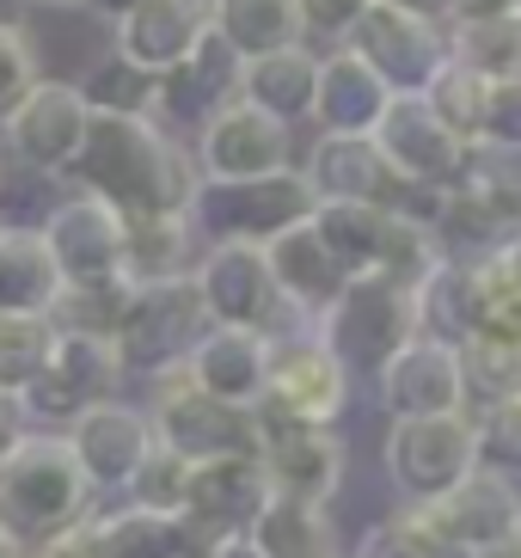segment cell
Segmentation results:
<instances>
[{"label": "cell", "mask_w": 521, "mask_h": 558, "mask_svg": "<svg viewBox=\"0 0 521 558\" xmlns=\"http://www.w3.org/2000/svg\"><path fill=\"white\" fill-rule=\"evenodd\" d=\"M368 142L405 184H441L448 191L460 179V160H467V142L441 130V117L424 105V93H392L380 123L368 130Z\"/></svg>", "instance_id": "obj_18"}, {"label": "cell", "mask_w": 521, "mask_h": 558, "mask_svg": "<svg viewBox=\"0 0 521 558\" xmlns=\"http://www.w3.org/2000/svg\"><path fill=\"white\" fill-rule=\"evenodd\" d=\"M448 62L473 68L478 81H509V74H521V13L478 19V25H448Z\"/></svg>", "instance_id": "obj_34"}, {"label": "cell", "mask_w": 521, "mask_h": 558, "mask_svg": "<svg viewBox=\"0 0 521 558\" xmlns=\"http://www.w3.org/2000/svg\"><path fill=\"white\" fill-rule=\"evenodd\" d=\"M313 86H319V56H313L307 44L270 50V56L240 68V99L252 105V111L289 123V130L313 111Z\"/></svg>", "instance_id": "obj_27"}, {"label": "cell", "mask_w": 521, "mask_h": 558, "mask_svg": "<svg viewBox=\"0 0 521 558\" xmlns=\"http://www.w3.org/2000/svg\"><path fill=\"white\" fill-rule=\"evenodd\" d=\"M81 86L86 111L98 117H154V74H142V68H130L123 56H105V62H93V74Z\"/></svg>", "instance_id": "obj_36"}, {"label": "cell", "mask_w": 521, "mask_h": 558, "mask_svg": "<svg viewBox=\"0 0 521 558\" xmlns=\"http://www.w3.org/2000/svg\"><path fill=\"white\" fill-rule=\"evenodd\" d=\"M424 522L436 527V541L455 558H497L516 546L521 534V485L504 473H467L455 492H441L436 504H417Z\"/></svg>", "instance_id": "obj_12"}, {"label": "cell", "mask_w": 521, "mask_h": 558, "mask_svg": "<svg viewBox=\"0 0 521 558\" xmlns=\"http://www.w3.org/2000/svg\"><path fill=\"white\" fill-rule=\"evenodd\" d=\"M270 504V478L252 454H228V460H196L191 466V492H184V522L203 541H228L245 534L252 515Z\"/></svg>", "instance_id": "obj_21"}, {"label": "cell", "mask_w": 521, "mask_h": 558, "mask_svg": "<svg viewBox=\"0 0 521 558\" xmlns=\"http://www.w3.org/2000/svg\"><path fill=\"white\" fill-rule=\"evenodd\" d=\"M301 179L313 184L319 203H375V209H392L399 191H405V179L380 160L368 135H319Z\"/></svg>", "instance_id": "obj_23"}, {"label": "cell", "mask_w": 521, "mask_h": 558, "mask_svg": "<svg viewBox=\"0 0 521 558\" xmlns=\"http://www.w3.org/2000/svg\"><path fill=\"white\" fill-rule=\"evenodd\" d=\"M209 331L203 319V301H196L191 277L179 282H142L123 307L111 331V356L123 368V380H160L172 368H184V356L196 350V338Z\"/></svg>", "instance_id": "obj_4"}, {"label": "cell", "mask_w": 521, "mask_h": 558, "mask_svg": "<svg viewBox=\"0 0 521 558\" xmlns=\"http://www.w3.org/2000/svg\"><path fill=\"white\" fill-rule=\"evenodd\" d=\"M44 81L37 74V50H32V32H0V123L13 117V105Z\"/></svg>", "instance_id": "obj_44"}, {"label": "cell", "mask_w": 521, "mask_h": 558, "mask_svg": "<svg viewBox=\"0 0 521 558\" xmlns=\"http://www.w3.org/2000/svg\"><path fill=\"white\" fill-rule=\"evenodd\" d=\"M497 558H509V553H497Z\"/></svg>", "instance_id": "obj_59"}, {"label": "cell", "mask_w": 521, "mask_h": 558, "mask_svg": "<svg viewBox=\"0 0 521 558\" xmlns=\"http://www.w3.org/2000/svg\"><path fill=\"white\" fill-rule=\"evenodd\" d=\"M81 7H86V13H98V19H111V25H117V19L130 13V7H142V0H81Z\"/></svg>", "instance_id": "obj_52"}, {"label": "cell", "mask_w": 521, "mask_h": 558, "mask_svg": "<svg viewBox=\"0 0 521 558\" xmlns=\"http://www.w3.org/2000/svg\"><path fill=\"white\" fill-rule=\"evenodd\" d=\"M62 277L37 228H0V313H49Z\"/></svg>", "instance_id": "obj_33"}, {"label": "cell", "mask_w": 521, "mask_h": 558, "mask_svg": "<svg viewBox=\"0 0 521 558\" xmlns=\"http://www.w3.org/2000/svg\"><path fill=\"white\" fill-rule=\"evenodd\" d=\"M56 326L49 313H0V393H25L49 362Z\"/></svg>", "instance_id": "obj_35"}, {"label": "cell", "mask_w": 521, "mask_h": 558, "mask_svg": "<svg viewBox=\"0 0 521 558\" xmlns=\"http://www.w3.org/2000/svg\"><path fill=\"white\" fill-rule=\"evenodd\" d=\"M516 0H455L448 7V25H478V19H509Z\"/></svg>", "instance_id": "obj_48"}, {"label": "cell", "mask_w": 521, "mask_h": 558, "mask_svg": "<svg viewBox=\"0 0 521 558\" xmlns=\"http://www.w3.org/2000/svg\"><path fill=\"white\" fill-rule=\"evenodd\" d=\"M375 393L387 405V417H448V411H467L460 350L448 338H411L375 375Z\"/></svg>", "instance_id": "obj_20"}, {"label": "cell", "mask_w": 521, "mask_h": 558, "mask_svg": "<svg viewBox=\"0 0 521 558\" xmlns=\"http://www.w3.org/2000/svg\"><path fill=\"white\" fill-rule=\"evenodd\" d=\"M307 228L319 233V246L331 252L343 277H362L380 264V246H387L392 209H375V203H313Z\"/></svg>", "instance_id": "obj_32"}, {"label": "cell", "mask_w": 521, "mask_h": 558, "mask_svg": "<svg viewBox=\"0 0 521 558\" xmlns=\"http://www.w3.org/2000/svg\"><path fill=\"white\" fill-rule=\"evenodd\" d=\"M32 558H105V541H98V509H93V515H81L74 527H62V534H49L44 546H32Z\"/></svg>", "instance_id": "obj_46"}, {"label": "cell", "mask_w": 521, "mask_h": 558, "mask_svg": "<svg viewBox=\"0 0 521 558\" xmlns=\"http://www.w3.org/2000/svg\"><path fill=\"white\" fill-rule=\"evenodd\" d=\"M86 123H93V111H86L81 86L74 81H37L32 93L13 105V117L0 123V148H7V160L32 166L44 179H62L68 166H74V154H81V142H86Z\"/></svg>", "instance_id": "obj_13"}, {"label": "cell", "mask_w": 521, "mask_h": 558, "mask_svg": "<svg viewBox=\"0 0 521 558\" xmlns=\"http://www.w3.org/2000/svg\"><path fill=\"white\" fill-rule=\"evenodd\" d=\"M81 515H93V485L74 466L62 436L32 429L13 454L0 460V527L32 546H44L49 534L74 527Z\"/></svg>", "instance_id": "obj_2"}, {"label": "cell", "mask_w": 521, "mask_h": 558, "mask_svg": "<svg viewBox=\"0 0 521 558\" xmlns=\"http://www.w3.org/2000/svg\"><path fill=\"white\" fill-rule=\"evenodd\" d=\"M203 32H209V13H191L179 0H142L111 25V56H123L130 68L160 81L203 44Z\"/></svg>", "instance_id": "obj_25"}, {"label": "cell", "mask_w": 521, "mask_h": 558, "mask_svg": "<svg viewBox=\"0 0 521 558\" xmlns=\"http://www.w3.org/2000/svg\"><path fill=\"white\" fill-rule=\"evenodd\" d=\"M387 81H380L375 68L362 62L356 50H326L319 56V86H313V123L319 135H368L387 111Z\"/></svg>", "instance_id": "obj_26"}, {"label": "cell", "mask_w": 521, "mask_h": 558, "mask_svg": "<svg viewBox=\"0 0 521 558\" xmlns=\"http://www.w3.org/2000/svg\"><path fill=\"white\" fill-rule=\"evenodd\" d=\"M264 411H277L289 424H326L338 429V417L350 411V375L338 368L313 326L277 331L270 338V375H264Z\"/></svg>", "instance_id": "obj_9"}, {"label": "cell", "mask_w": 521, "mask_h": 558, "mask_svg": "<svg viewBox=\"0 0 521 558\" xmlns=\"http://www.w3.org/2000/svg\"><path fill=\"white\" fill-rule=\"evenodd\" d=\"M240 68L245 62L221 44V37L203 32V44H196L172 74L154 81V123L172 130L179 142H184V135H196L215 111H228V105L240 99Z\"/></svg>", "instance_id": "obj_19"}, {"label": "cell", "mask_w": 521, "mask_h": 558, "mask_svg": "<svg viewBox=\"0 0 521 558\" xmlns=\"http://www.w3.org/2000/svg\"><path fill=\"white\" fill-rule=\"evenodd\" d=\"M147 424H154V442L196 460H228V454H252L258 448V411H240V405H221V399L196 393L191 375L172 368V375L147 380Z\"/></svg>", "instance_id": "obj_7"}, {"label": "cell", "mask_w": 521, "mask_h": 558, "mask_svg": "<svg viewBox=\"0 0 521 558\" xmlns=\"http://www.w3.org/2000/svg\"><path fill=\"white\" fill-rule=\"evenodd\" d=\"M209 32L221 37L240 62H258V56H270V50H289V44H307L294 0H215Z\"/></svg>", "instance_id": "obj_31"}, {"label": "cell", "mask_w": 521, "mask_h": 558, "mask_svg": "<svg viewBox=\"0 0 521 558\" xmlns=\"http://www.w3.org/2000/svg\"><path fill=\"white\" fill-rule=\"evenodd\" d=\"M98 541L105 558H203L209 541L184 515H154V509H98Z\"/></svg>", "instance_id": "obj_30"}, {"label": "cell", "mask_w": 521, "mask_h": 558, "mask_svg": "<svg viewBox=\"0 0 521 558\" xmlns=\"http://www.w3.org/2000/svg\"><path fill=\"white\" fill-rule=\"evenodd\" d=\"M252 460L264 466L277 497L331 504L343 473H350V442L326 424H289V417L258 405V448H252Z\"/></svg>", "instance_id": "obj_10"}, {"label": "cell", "mask_w": 521, "mask_h": 558, "mask_svg": "<svg viewBox=\"0 0 521 558\" xmlns=\"http://www.w3.org/2000/svg\"><path fill=\"white\" fill-rule=\"evenodd\" d=\"M504 270H509V277H516V282H521V233H516V240H509V246H504Z\"/></svg>", "instance_id": "obj_53"}, {"label": "cell", "mask_w": 521, "mask_h": 558, "mask_svg": "<svg viewBox=\"0 0 521 558\" xmlns=\"http://www.w3.org/2000/svg\"><path fill=\"white\" fill-rule=\"evenodd\" d=\"M203 184H240V179H270L294 166V135L289 123L252 111L245 99H233L228 111H215L191 142Z\"/></svg>", "instance_id": "obj_14"}, {"label": "cell", "mask_w": 521, "mask_h": 558, "mask_svg": "<svg viewBox=\"0 0 521 558\" xmlns=\"http://www.w3.org/2000/svg\"><path fill=\"white\" fill-rule=\"evenodd\" d=\"M179 7H191V13H209L215 0H179Z\"/></svg>", "instance_id": "obj_55"}, {"label": "cell", "mask_w": 521, "mask_h": 558, "mask_svg": "<svg viewBox=\"0 0 521 558\" xmlns=\"http://www.w3.org/2000/svg\"><path fill=\"white\" fill-rule=\"evenodd\" d=\"M368 7H375V0H294V13H301V37H326L331 50L356 32V19L368 13Z\"/></svg>", "instance_id": "obj_45"}, {"label": "cell", "mask_w": 521, "mask_h": 558, "mask_svg": "<svg viewBox=\"0 0 521 558\" xmlns=\"http://www.w3.org/2000/svg\"><path fill=\"white\" fill-rule=\"evenodd\" d=\"M191 289L203 301L209 326H245V331H270L277 338L282 301H277V282H270V264H264V246H252V240L203 246L191 270Z\"/></svg>", "instance_id": "obj_11"}, {"label": "cell", "mask_w": 521, "mask_h": 558, "mask_svg": "<svg viewBox=\"0 0 521 558\" xmlns=\"http://www.w3.org/2000/svg\"><path fill=\"white\" fill-rule=\"evenodd\" d=\"M516 13H521V0H516Z\"/></svg>", "instance_id": "obj_58"}, {"label": "cell", "mask_w": 521, "mask_h": 558, "mask_svg": "<svg viewBox=\"0 0 521 558\" xmlns=\"http://www.w3.org/2000/svg\"><path fill=\"white\" fill-rule=\"evenodd\" d=\"M62 442L93 492H123L135 478V466L147 460V448H154V424H147V411L135 399L117 393V399H98L93 411H81L62 429Z\"/></svg>", "instance_id": "obj_17"}, {"label": "cell", "mask_w": 521, "mask_h": 558, "mask_svg": "<svg viewBox=\"0 0 521 558\" xmlns=\"http://www.w3.org/2000/svg\"><path fill=\"white\" fill-rule=\"evenodd\" d=\"M135 282H86V289H62L49 301V326L56 331H86V338H111L123 307H130Z\"/></svg>", "instance_id": "obj_38"}, {"label": "cell", "mask_w": 521, "mask_h": 558, "mask_svg": "<svg viewBox=\"0 0 521 558\" xmlns=\"http://www.w3.org/2000/svg\"><path fill=\"white\" fill-rule=\"evenodd\" d=\"M44 246L62 289H86V282H123V215L111 203L68 191L56 209L44 215Z\"/></svg>", "instance_id": "obj_15"}, {"label": "cell", "mask_w": 521, "mask_h": 558, "mask_svg": "<svg viewBox=\"0 0 521 558\" xmlns=\"http://www.w3.org/2000/svg\"><path fill=\"white\" fill-rule=\"evenodd\" d=\"M184 492H191V460L172 448H147V460L135 466V478L123 485L130 509H154V515H184Z\"/></svg>", "instance_id": "obj_41"}, {"label": "cell", "mask_w": 521, "mask_h": 558, "mask_svg": "<svg viewBox=\"0 0 521 558\" xmlns=\"http://www.w3.org/2000/svg\"><path fill=\"white\" fill-rule=\"evenodd\" d=\"M460 380H467V411L490 405V399H516L521 393V350L516 344H490V338H460Z\"/></svg>", "instance_id": "obj_37"}, {"label": "cell", "mask_w": 521, "mask_h": 558, "mask_svg": "<svg viewBox=\"0 0 521 558\" xmlns=\"http://www.w3.org/2000/svg\"><path fill=\"white\" fill-rule=\"evenodd\" d=\"M32 436V417H25V399L19 393H0V460L13 454L19 442Z\"/></svg>", "instance_id": "obj_47"}, {"label": "cell", "mask_w": 521, "mask_h": 558, "mask_svg": "<svg viewBox=\"0 0 521 558\" xmlns=\"http://www.w3.org/2000/svg\"><path fill=\"white\" fill-rule=\"evenodd\" d=\"M203 558H264V553L245 541V534H228V541H209V553H203Z\"/></svg>", "instance_id": "obj_50"}, {"label": "cell", "mask_w": 521, "mask_h": 558, "mask_svg": "<svg viewBox=\"0 0 521 558\" xmlns=\"http://www.w3.org/2000/svg\"><path fill=\"white\" fill-rule=\"evenodd\" d=\"M343 50H356L362 62L375 68L387 93H424L429 81L448 62V25H429V19H411L399 7H368L356 19V32L343 37Z\"/></svg>", "instance_id": "obj_16"}, {"label": "cell", "mask_w": 521, "mask_h": 558, "mask_svg": "<svg viewBox=\"0 0 521 558\" xmlns=\"http://www.w3.org/2000/svg\"><path fill=\"white\" fill-rule=\"evenodd\" d=\"M196 240L191 215H147V221H123V282H179L196 270Z\"/></svg>", "instance_id": "obj_29"}, {"label": "cell", "mask_w": 521, "mask_h": 558, "mask_svg": "<svg viewBox=\"0 0 521 558\" xmlns=\"http://www.w3.org/2000/svg\"><path fill=\"white\" fill-rule=\"evenodd\" d=\"M350 558H455V553L436 541V527L424 522V509L399 504L392 515H380V522L362 534Z\"/></svg>", "instance_id": "obj_40"}, {"label": "cell", "mask_w": 521, "mask_h": 558, "mask_svg": "<svg viewBox=\"0 0 521 558\" xmlns=\"http://www.w3.org/2000/svg\"><path fill=\"white\" fill-rule=\"evenodd\" d=\"M516 485H521V478H516Z\"/></svg>", "instance_id": "obj_61"}, {"label": "cell", "mask_w": 521, "mask_h": 558, "mask_svg": "<svg viewBox=\"0 0 521 558\" xmlns=\"http://www.w3.org/2000/svg\"><path fill=\"white\" fill-rule=\"evenodd\" d=\"M0 228H7V221H0Z\"/></svg>", "instance_id": "obj_60"}, {"label": "cell", "mask_w": 521, "mask_h": 558, "mask_svg": "<svg viewBox=\"0 0 521 558\" xmlns=\"http://www.w3.org/2000/svg\"><path fill=\"white\" fill-rule=\"evenodd\" d=\"M123 387V368L111 356V338H86V331H56L49 362L37 368V380L25 387V417L32 429L44 424L49 436H62L81 411H93L98 399H117Z\"/></svg>", "instance_id": "obj_8"}, {"label": "cell", "mask_w": 521, "mask_h": 558, "mask_svg": "<svg viewBox=\"0 0 521 558\" xmlns=\"http://www.w3.org/2000/svg\"><path fill=\"white\" fill-rule=\"evenodd\" d=\"M196 393L221 399V405L258 411L264 405V375H270V331H245V326H209L196 338V350L184 356Z\"/></svg>", "instance_id": "obj_22"}, {"label": "cell", "mask_w": 521, "mask_h": 558, "mask_svg": "<svg viewBox=\"0 0 521 558\" xmlns=\"http://www.w3.org/2000/svg\"><path fill=\"white\" fill-rule=\"evenodd\" d=\"M313 184L301 179V166L289 172H270V179H240V184H196V203H191V228L203 246L215 240H277L282 228L307 221L313 215Z\"/></svg>", "instance_id": "obj_6"}, {"label": "cell", "mask_w": 521, "mask_h": 558, "mask_svg": "<svg viewBox=\"0 0 521 558\" xmlns=\"http://www.w3.org/2000/svg\"><path fill=\"white\" fill-rule=\"evenodd\" d=\"M32 19V0H0V32H25Z\"/></svg>", "instance_id": "obj_51"}, {"label": "cell", "mask_w": 521, "mask_h": 558, "mask_svg": "<svg viewBox=\"0 0 521 558\" xmlns=\"http://www.w3.org/2000/svg\"><path fill=\"white\" fill-rule=\"evenodd\" d=\"M467 417H473L478 466H485V473H504V478H521V393L490 399V405L467 411Z\"/></svg>", "instance_id": "obj_42"}, {"label": "cell", "mask_w": 521, "mask_h": 558, "mask_svg": "<svg viewBox=\"0 0 521 558\" xmlns=\"http://www.w3.org/2000/svg\"><path fill=\"white\" fill-rule=\"evenodd\" d=\"M0 184H7V148H0Z\"/></svg>", "instance_id": "obj_56"}, {"label": "cell", "mask_w": 521, "mask_h": 558, "mask_svg": "<svg viewBox=\"0 0 521 558\" xmlns=\"http://www.w3.org/2000/svg\"><path fill=\"white\" fill-rule=\"evenodd\" d=\"M245 541L258 546L264 558H343L338 546V522L326 504H301V497H277L252 515Z\"/></svg>", "instance_id": "obj_28"}, {"label": "cell", "mask_w": 521, "mask_h": 558, "mask_svg": "<svg viewBox=\"0 0 521 558\" xmlns=\"http://www.w3.org/2000/svg\"><path fill=\"white\" fill-rule=\"evenodd\" d=\"M424 105L441 117V130L455 142H478V117H485V81L473 68L460 62H441V74L424 86Z\"/></svg>", "instance_id": "obj_39"}, {"label": "cell", "mask_w": 521, "mask_h": 558, "mask_svg": "<svg viewBox=\"0 0 521 558\" xmlns=\"http://www.w3.org/2000/svg\"><path fill=\"white\" fill-rule=\"evenodd\" d=\"M380 7H399V13H411V19H429V25H448V7H455V0H380Z\"/></svg>", "instance_id": "obj_49"}, {"label": "cell", "mask_w": 521, "mask_h": 558, "mask_svg": "<svg viewBox=\"0 0 521 558\" xmlns=\"http://www.w3.org/2000/svg\"><path fill=\"white\" fill-rule=\"evenodd\" d=\"M380 460H387V478H392V492H399V504H436L467 473H478L473 417L467 411H448V417H392Z\"/></svg>", "instance_id": "obj_5"}, {"label": "cell", "mask_w": 521, "mask_h": 558, "mask_svg": "<svg viewBox=\"0 0 521 558\" xmlns=\"http://www.w3.org/2000/svg\"><path fill=\"white\" fill-rule=\"evenodd\" d=\"M313 338L338 356V368L350 380L368 375L375 380L411 338H424V319H417V289L380 277V270H362L338 289L319 319H313Z\"/></svg>", "instance_id": "obj_3"}, {"label": "cell", "mask_w": 521, "mask_h": 558, "mask_svg": "<svg viewBox=\"0 0 521 558\" xmlns=\"http://www.w3.org/2000/svg\"><path fill=\"white\" fill-rule=\"evenodd\" d=\"M32 7H68V0H32Z\"/></svg>", "instance_id": "obj_57"}, {"label": "cell", "mask_w": 521, "mask_h": 558, "mask_svg": "<svg viewBox=\"0 0 521 558\" xmlns=\"http://www.w3.org/2000/svg\"><path fill=\"white\" fill-rule=\"evenodd\" d=\"M264 264H270V282H277L282 313L301 319V326H313V319L338 301L343 282H350L338 264H331V252L319 246V233H313L307 221L282 228L277 240H264Z\"/></svg>", "instance_id": "obj_24"}, {"label": "cell", "mask_w": 521, "mask_h": 558, "mask_svg": "<svg viewBox=\"0 0 521 558\" xmlns=\"http://www.w3.org/2000/svg\"><path fill=\"white\" fill-rule=\"evenodd\" d=\"M478 148H521V74H509V81H485Z\"/></svg>", "instance_id": "obj_43"}, {"label": "cell", "mask_w": 521, "mask_h": 558, "mask_svg": "<svg viewBox=\"0 0 521 558\" xmlns=\"http://www.w3.org/2000/svg\"><path fill=\"white\" fill-rule=\"evenodd\" d=\"M0 558H32V553H25V541H13V534L0 527Z\"/></svg>", "instance_id": "obj_54"}, {"label": "cell", "mask_w": 521, "mask_h": 558, "mask_svg": "<svg viewBox=\"0 0 521 558\" xmlns=\"http://www.w3.org/2000/svg\"><path fill=\"white\" fill-rule=\"evenodd\" d=\"M74 191L111 203L123 221H147V215H191L196 203V154L172 130H160L154 117H98L86 123V142L74 166L62 172Z\"/></svg>", "instance_id": "obj_1"}]
</instances>
